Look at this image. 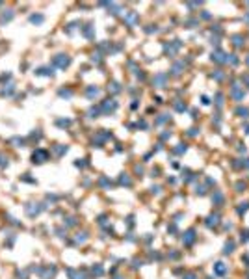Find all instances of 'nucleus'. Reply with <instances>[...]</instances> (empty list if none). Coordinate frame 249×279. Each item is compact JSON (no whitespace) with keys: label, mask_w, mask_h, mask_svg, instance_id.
<instances>
[{"label":"nucleus","mask_w":249,"mask_h":279,"mask_svg":"<svg viewBox=\"0 0 249 279\" xmlns=\"http://www.w3.org/2000/svg\"><path fill=\"white\" fill-rule=\"evenodd\" d=\"M97 95H99V88H95V86L88 88V97H97Z\"/></svg>","instance_id":"f8f14e48"},{"label":"nucleus","mask_w":249,"mask_h":279,"mask_svg":"<svg viewBox=\"0 0 249 279\" xmlns=\"http://www.w3.org/2000/svg\"><path fill=\"white\" fill-rule=\"evenodd\" d=\"M52 63H54V65H58L60 69H65V67H67V65L71 63V58H69V56H65V54H58V56H54Z\"/></svg>","instance_id":"f257e3e1"},{"label":"nucleus","mask_w":249,"mask_h":279,"mask_svg":"<svg viewBox=\"0 0 249 279\" xmlns=\"http://www.w3.org/2000/svg\"><path fill=\"white\" fill-rule=\"evenodd\" d=\"M37 77H52L54 74V71L50 69V67H41V69H37V71H34Z\"/></svg>","instance_id":"7ed1b4c3"},{"label":"nucleus","mask_w":249,"mask_h":279,"mask_svg":"<svg viewBox=\"0 0 249 279\" xmlns=\"http://www.w3.org/2000/svg\"><path fill=\"white\" fill-rule=\"evenodd\" d=\"M60 95H62V97H71L73 93H71L69 89H60Z\"/></svg>","instance_id":"4468645a"},{"label":"nucleus","mask_w":249,"mask_h":279,"mask_svg":"<svg viewBox=\"0 0 249 279\" xmlns=\"http://www.w3.org/2000/svg\"><path fill=\"white\" fill-rule=\"evenodd\" d=\"M13 19V11L11 9H6V11L2 13V19H0V22H8V21H11Z\"/></svg>","instance_id":"423d86ee"},{"label":"nucleus","mask_w":249,"mask_h":279,"mask_svg":"<svg viewBox=\"0 0 249 279\" xmlns=\"http://www.w3.org/2000/svg\"><path fill=\"white\" fill-rule=\"evenodd\" d=\"M69 123H71L69 119H65V121H63V119H60V121H58V125H69Z\"/></svg>","instance_id":"412c9836"},{"label":"nucleus","mask_w":249,"mask_h":279,"mask_svg":"<svg viewBox=\"0 0 249 279\" xmlns=\"http://www.w3.org/2000/svg\"><path fill=\"white\" fill-rule=\"evenodd\" d=\"M56 151H58V155H63L65 151H67V147H63V145H60V147H56Z\"/></svg>","instance_id":"a211bd4d"},{"label":"nucleus","mask_w":249,"mask_h":279,"mask_svg":"<svg viewBox=\"0 0 249 279\" xmlns=\"http://www.w3.org/2000/svg\"><path fill=\"white\" fill-rule=\"evenodd\" d=\"M67 273L71 275V279H86L82 273H78V272H74V270H67Z\"/></svg>","instance_id":"9d476101"},{"label":"nucleus","mask_w":249,"mask_h":279,"mask_svg":"<svg viewBox=\"0 0 249 279\" xmlns=\"http://www.w3.org/2000/svg\"><path fill=\"white\" fill-rule=\"evenodd\" d=\"M186 279H194V275H188V277H186Z\"/></svg>","instance_id":"4be33fe9"},{"label":"nucleus","mask_w":249,"mask_h":279,"mask_svg":"<svg viewBox=\"0 0 249 279\" xmlns=\"http://www.w3.org/2000/svg\"><path fill=\"white\" fill-rule=\"evenodd\" d=\"M43 21H45L43 15H30V22H34V24H41Z\"/></svg>","instance_id":"6e6552de"},{"label":"nucleus","mask_w":249,"mask_h":279,"mask_svg":"<svg viewBox=\"0 0 249 279\" xmlns=\"http://www.w3.org/2000/svg\"><path fill=\"white\" fill-rule=\"evenodd\" d=\"M126 21H128V24H134L136 21H138V13H134V11H130L128 15H126Z\"/></svg>","instance_id":"1a4fd4ad"},{"label":"nucleus","mask_w":249,"mask_h":279,"mask_svg":"<svg viewBox=\"0 0 249 279\" xmlns=\"http://www.w3.org/2000/svg\"><path fill=\"white\" fill-rule=\"evenodd\" d=\"M0 166H8V158H4V156H0Z\"/></svg>","instance_id":"6ab92c4d"},{"label":"nucleus","mask_w":249,"mask_h":279,"mask_svg":"<svg viewBox=\"0 0 249 279\" xmlns=\"http://www.w3.org/2000/svg\"><path fill=\"white\" fill-rule=\"evenodd\" d=\"M194 240H195V233H194V231H188V233H186V236H184V244H186V246H190Z\"/></svg>","instance_id":"0eeeda50"},{"label":"nucleus","mask_w":249,"mask_h":279,"mask_svg":"<svg viewBox=\"0 0 249 279\" xmlns=\"http://www.w3.org/2000/svg\"><path fill=\"white\" fill-rule=\"evenodd\" d=\"M93 272L97 273V275H100V273H102V268H100V266H97V268H93Z\"/></svg>","instance_id":"aec40b11"},{"label":"nucleus","mask_w":249,"mask_h":279,"mask_svg":"<svg viewBox=\"0 0 249 279\" xmlns=\"http://www.w3.org/2000/svg\"><path fill=\"white\" fill-rule=\"evenodd\" d=\"M166 80H167L166 74H156L152 82H154V86H158V88H164V86H166Z\"/></svg>","instance_id":"39448f33"},{"label":"nucleus","mask_w":249,"mask_h":279,"mask_svg":"<svg viewBox=\"0 0 249 279\" xmlns=\"http://www.w3.org/2000/svg\"><path fill=\"white\" fill-rule=\"evenodd\" d=\"M121 184H130V179L123 173V177H121Z\"/></svg>","instance_id":"dca6fc26"},{"label":"nucleus","mask_w":249,"mask_h":279,"mask_svg":"<svg viewBox=\"0 0 249 279\" xmlns=\"http://www.w3.org/2000/svg\"><path fill=\"white\" fill-rule=\"evenodd\" d=\"M48 158V153L45 149H37V151H34V155H32V162L35 164V162H37V164H41V162H45Z\"/></svg>","instance_id":"f03ea898"},{"label":"nucleus","mask_w":249,"mask_h":279,"mask_svg":"<svg viewBox=\"0 0 249 279\" xmlns=\"http://www.w3.org/2000/svg\"><path fill=\"white\" fill-rule=\"evenodd\" d=\"M112 91H115V93H117V91H121V88H119L117 82H112Z\"/></svg>","instance_id":"f3484780"},{"label":"nucleus","mask_w":249,"mask_h":279,"mask_svg":"<svg viewBox=\"0 0 249 279\" xmlns=\"http://www.w3.org/2000/svg\"><path fill=\"white\" fill-rule=\"evenodd\" d=\"M115 108H117V103H115V100H112V99H108V100L102 104V110H104V112H114Z\"/></svg>","instance_id":"20e7f679"},{"label":"nucleus","mask_w":249,"mask_h":279,"mask_svg":"<svg viewBox=\"0 0 249 279\" xmlns=\"http://www.w3.org/2000/svg\"><path fill=\"white\" fill-rule=\"evenodd\" d=\"M13 89H15V88H13V84H8V88H4V89H2V95H11V93H13Z\"/></svg>","instance_id":"ddd939ff"},{"label":"nucleus","mask_w":249,"mask_h":279,"mask_svg":"<svg viewBox=\"0 0 249 279\" xmlns=\"http://www.w3.org/2000/svg\"><path fill=\"white\" fill-rule=\"evenodd\" d=\"M212 60H216V62H225V54L223 52H216V54H212Z\"/></svg>","instance_id":"9b49d317"},{"label":"nucleus","mask_w":249,"mask_h":279,"mask_svg":"<svg viewBox=\"0 0 249 279\" xmlns=\"http://www.w3.org/2000/svg\"><path fill=\"white\" fill-rule=\"evenodd\" d=\"M216 272H217V273H223V272H225V266H223L221 262H217V266H216Z\"/></svg>","instance_id":"2eb2a0df"}]
</instances>
